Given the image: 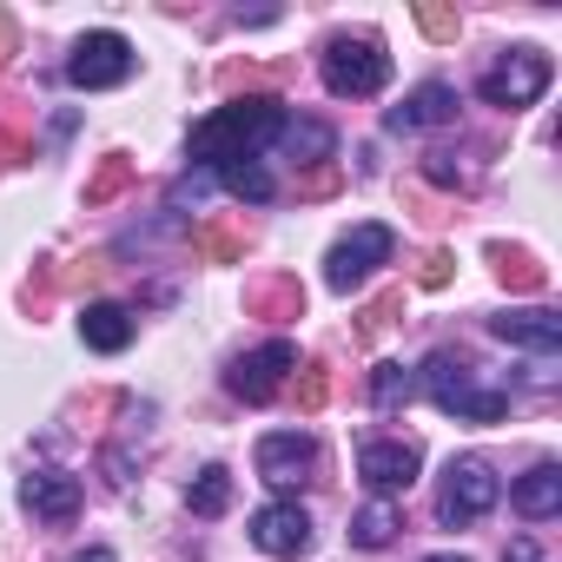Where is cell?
<instances>
[{"mask_svg": "<svg viewBox=\"0 0 562 562\" xmlns=\"http://www.w3.org/2000/svg\"><path fill=\"white\" fill-rule=\"evenodd\" d=\"M245 312L265 318V325H285L305 312V285L299 278H258V285H245Z\"/></svg>", "mask_w": 562, "mask_h": 562, "instance_id": "cell-16", "label": "cell"}, {"mask_svg": "<svg viewBox=\"0 0 562 562\" xmlns=\"http://www.w3.org/2000/svg\"><path fill=\"white\" fill-rule=\"evenodd\" d=\"M106 278V251H93V258H67V265H54V292H93Z\"/></svg>", "mask_w": 562, "mask_h": 562, "instance_id": "cell-25", "label": "cell"}, {"mask_svg": "<svg viewBox=\"0 0 562 562\" xmlns=\"http://www.w3.org/2000/svg\"><path fill=\"white\" fill-rule=\"evenodd\" d=\"M67 80L80 93H106V87H126L133 80V41L100 27V34H80L74 54H67Z\"/></svg>", "mask_w": 562, "mask_h": 562, "instance_id": "cell-5", "label": "cell"}, {"mask_svg": "<svg viewBox=\"0 0 562 562\" xmlns=\"http://www.w3.org/2000/svg\"><path fill=\"white\" fill-rule=\"evenodd\" d=\"M192 238H199V251H205L212 265H232V258H245V225H199Z\"/></svg>", "mask_w": 562, "mask_h": 562, "instance_id": "cell-26", "label": "cell"}, {"mask_svg": "<svg viewBox=\"0 0 562 562\" xmlns=\"http://www.w3.org/2000/svg\"><path fill=\"white\" fill-rule=\"evenodd\" d=\"M450 265H457V258H450L443 245L417 251V285H424V292H443V285H450Z\"/></svg>", "mask_w": 562, "mask_h": 562, "instance_id": "cell-31", "label": "cell"}, {"mask_svg": "<svg viewBox=\"0 0 562 562\" xmlns=\"http://www.w3.org/2000/svg\"><path fill=\"white\" fill-rule=\"evenodd\" d=\"M21 159H34V139L14 133V126H0V166H21Z\"/></svg>", "mask_w": 562, "mask_h": 562, "instance_id": "cell-33", "label": "cell"}, {"mask_svg": "<svg viewBox=\"0 0 562 562\" xmlns=\"http://www.w3.org/2000/svg\"><path fill=\"white\" fill-rule=\"evenodd\" d=\"M331 397V364H299V411H325Z\"/></svg>", "mask_w": 562, "mask_h": 562, "instance_id": "cell-29", "label": "cell"}, {"mask_svg": "<svg viewBox=\"0 0 562 562\" xmlns=\"http://www.w3.org/2000/svg\"><path fill=\"white\" fill-rule=\"evenodd\" d=\"M312 470H318V443L305 430H271V437H258V476L271 490H305Z\"/></svg>", "mask_w": 562, "mask_h": 562, "instance_id": "cell-9", "label": "cell"}, {"mask_svg": "<svg viewBox=\"0 0 562 562\" xmlns=\"http://www.w3.org/2000/svg\"><path fill=\"white\" fill-rule=\"evenodd\" d=\"M490 265H496V278L509 292H542L549 285V271L529 258V251H509V245H490Z\"/></svg>", "mask_w": 562, "mask_h": 562, "instance_id": "cell-21", "label": "cell"}, {"mask_svg": "<svg viewBox=\"0 0 562 562\" xmlns=\"http://www.w3.org/2000/svg\"><path fill=\"white\" fill-rule=\"evenodd\" d=\"M271 146L285 153V159H299V166H325V159L338 153V133H331L325 120H285Z\"/></svg>", "mask_w": 562, "mask_h": 562, "instance_id": "cell-18", "label": "cell"}, {"mask_svg": "<svg viewBox=\"0 0 562 562\" xmlns=\"http://www.w3.org/2000/svg\"><path fill=\"white\" fill-rule=\"evenodd\" d=\"M397 529H404V509H397V503H384V496H378V503H364V509L351 516V542H358V549H391V542H397Z\"/></svg>", "mask_w": 562, "mask_h": 562, "instance_id": "cell-19", "label": "cell"}, {"mask_svg": "<svg viewBox=\"0 0 562 562\" xmlns=\"http://www.w3.org/2000/svg\"><path fill=\"white\" fill-rule=\"evenodd\" d=\"M126 186H133V159H126V153H106V159H100V172L87 179V212L113 205V199H120Z\"/></svg>", "mask_w": 562, "mask_h": 562, "instance_id": "cell-22", "label": "cell"}, {"mask_svg": "<svg viewBox=\"0 0 562 562\" xmlns=\"http://www.w3.org/2000/svg\"><path fill=\"white\" fill-rule=\"evenodd\" d=\"M490 331L516 351H536V358H555L562 351V318L555 312H496Z\"/></svg>", "mask_w": 562, "mask_h": 562, "instance_id": "cell-12", "label": "cell"}, {"mask_svg": "<svg viewBox=\"0 0 562 562\" xmlns=\"http://www.w3.org/2000/svg\"><path fill=\"white\" fill-rule=\"evenodd\" d=\"M417 27H424L430 41H457V34H463L457 8H437V0H424V8H417Z\"/></svg>", "mask_w": 562, "mask_h": 562, "instance_id": "cell-32", "label": "cell"}, {"mask_svg": "<svg viewBox=\"0 0 562 562\" xmlns=\"http://www.w3.org/2000/svg\"><path fill=\"white\" fill-rule=\"evenodd\" d=\"M251 542H258L265 555L299 562V555L312 549V516H305L299 503H265V509L251 516Z\"/></svg>", "mask_w": 562, "mask_h": 562, "instance_id": "cell-11", "label": "cell"}, {"mask_svg": "<svg viewBox=\"0 0 562 562\" xmlns=\"http://www.w3.org/2000/svg\"><path fill=\"white\" fill-rule=\"evenodd\" d=\"M417 397V371H404V364H378L371 371V404L378 411H404Z\"/></svg>", "mask_w": 562, "mask_h": 562, "instance_id": "cell-24", "label": "cell"}, {"mask_svg": "<svg viewBox=\"0 0 562 562\" xmlns=\"http://www.w3.org/2000/svg\"><path fill=\"white\" fill-rule=\"evenodd\" d=\"M186 503H192V516H225L232 509V470H199L192 476V490H186Z\"/></svg>", "mask_w": 562, "mask_h": 562, "instance_id": "cell-23", "label": "cell"}, {"mask_svg": "<svg viewBox=\"0 0 562 562\" xmlns=\"http://www.w3.org/2000/svg\"><path fill=\"white\" fill-rule=\"evenodd\" d=\"M496 496H503V483H496V470L483 457H450L443 490H437V522L443 529H470L476 516L496 509Z\"/></svg>", "mask_w": 562, "mask_h": 562, "instance_id": "cell-4", "label": "cell"}, {"mask_svg": "<svg viewBox=\"0 0 562 562\" xmlns=\"http://www.w3.org/2000/svg\"><path fill=\"white\" fill-rule=\"evenodd\" d=\"M457 120V87H443V80H424L404 106H391V133H424V126H450Z\"/></svg>", "mask_w": 562, "mask_h": 562, "instance_id": "cell-13", "label": "cell"}, {"mask_svg": "<svg viewBox=\"0 0 562 562\" xmlns=\"http://www.w3.org/2000/svg\"><path fill=\"white\" fill-rule=\"evenodd\" d=\"M417 470H424V450L417 443H404V437H371L364 450H358V476L391 503L397 490H411L417 483Z\"/></svg>", "mask_w": 562, "mask_h": 562, "instance_id": "cell-10", "label": "cell"}, {"mask_svg": "<svg viewBox=\"0 0 562 562\" xmlns=\"http://www.w3.org/2000/svg\"><path fill=\"white\" fill-rule=\"evenodd\" d=\"M549 74H555L549 54H536V47H509V54L483 74V100H490V106H509V113H516V106H536V100L549 93Z\"/></svg>", "mask_w": 562, "mask_h": 562, "instance_id": "cell-7", "label": "cell"}, {"mask_svg": "<svg viewBox=\"0 0 562 562\" xmlns=\"http://www.w3.org/2000/svg\"><path fill=\"white\" fill-rule=\"evenodd\" d=\"M338 186H345V166H338V159H325V166H305V172H299V199H331Z\"/></svg>", "mask_w": 562, "mask_h": 562, "instance_id": "cell-28", "label": "cell"}, {"mask_svg": "<svg viewBox=\"0 0 562 562\" xmlns=\"http://www.w3.org/2000/svg\"><path fill=\"white\" fill-rule=\"evenodd\" d=\"M424 562H470V555H424Z\"/></svg>", "mask_w": 562, "mask_h": 562, "instance_id": "cell-37", "label": "cell"}, {"mask_svg": "<svg viewBox=\"0 0 562 562\" xmlns=\"http://www.w3.org/2000/svg\"><path fill=\"white\" fill-rule=\"evenodd\" d=\"M318 74L338 100H371L391 80V54H384L378 34H331L325 54H318Z\"/></svg>", "mask_w": 562, "mask_h": 562, "instance_id": "cell-3", "label": "cell"}, {"mask_svg": "<svg viewBox=\"0 0 562 562\" xmlns=\"http://www.w3.org/2000/svg\"><path fill=\"white\" fill-rule=\"evenodd\" d=\"M21 503H27L34 516H47V522H74V516H80V476H67V470H34V476L21 483Z\"/></svg>", "mask_w": 562, "mask_h": 562, "instance_id": "cell-14", "label": "cell"}, {"mask_svg": "<svg viewBox=\"0 0 562 562\" xmlns=\"http://www.w3.org/2000/svg\"><path fill=\"white\" fill-rule=\"evenodd\" d=\"M278 126H285L278 93H245V100H232V106H218L212 120L192 126V153H199V159H218V166L258 159V153L278 139Z\"/></svg>", "mask_w": 562, "mask_h": 562, "instance_id": "cell-1", "label": "cell"}, {"mask_svg": "<svg viewBox=\"0 0 562 562\" xmlns=\"http://www.w3.org/2000/svg\"><path fill=\"white\" fill-rule=\"evenodd\" d=\"M218 186H225L232 199H245V205H265V199L278 192V179H271L258 159H232V166H218Z\"/></svg>", "mask_w": 562, "mask_h": 562, "instance_id": "cell-20", "label": "cell"}, {"mask_svg": "<svg viewBox=\"0 0 562 562\" xmlns=\"http://www.w3.org/2000/svg\"><path fill=\"white\" fill-rule=\"evenodd\" d=\"M397 312H404V292H378V299H371V305L358 312V331H364V338H378V331H384V325H391Z\"/></svg>", "mask_w": 562, "mask_h": 562, "instance_id": "cell-30", "label": "cell"}, {"mask_svg": "<svg viewBox=\"0 0 562 562\" xmlns=\"http://www.w3.org/2000/svg\"><path fill=\"white\" fill-rule=\"evenodd\" d=\"M80 338H87V351H126L133 345V312L126 305H113V299H93L87 312H80Z\"/></svg>", "mask_w": 562, "mask_h": 562, "instance_id": "cell-15", "label": "cell"}, {"mask_svg": "<svg viewBox=\"0 0 562 562\" xmlns=\"http://www.w3.org/2000/svg\"><path fill=\"white\" fill-rule=\"evenodd\" d=\"M74 562H120L113 549H87V555H74Z\"/></svg>", "mask_w": 562, "mask_h": 562, "instance_id": "cell-36", "label": "cell"}, {"mask_svg": "<svg viewBox=\"0 0 562 562\" xmlns=\"http://www.w3.org/2000/svg\"><path fill=\"white\" fill-rule=\"evenodd\" d=\"M14 54H21V27L0 14V67H14Z\"/></svg>", "mask_w": 562, "mask_h": 562, "instance_id": "cell-34", "label": "cell"}, {"mask_svg": "<svg viewBox=\"0 0 562 562\" xmlns=\"http://www.w3.org/2000/svg\"><path fill=\"white\" fill-rule=\"evenodd\" d=\"M509 562H542V555H536V542H529V536H516V542H509Z\"/></svg>", "mask_w": 562, "mask_h": 562, "instance_id": "cell-35", "label": "cell"}, {"mask_svg": "<svg viewBox=\"0 0 562 562\" xmlns=\"http://www.w3.org/2000/svg\"><path fill=\"white\" fill-rule=\"evenodd\" d=\"M391 251H397L391 225H351V232L325 251V285H331V292H358L378 265H391Z\"/></svg>", "mask_w": 562, "mask_h": 562, "instance_id": "cell-6", "label": "cell"}, {"mask_svg": "<svg viewBox=\"0 0 562 562\" xmlns=\"http://www.w3.org/2000/svg\"><path fill=\"white\" fill-rule=\"evenodd\" d=\"M299 371V351L285 345V338H271V345H258V351H245L232 371H225V391L232 397H245V404H271L278 391H285V378Z\"/></svg>", "mask_w": 562, "mask_h": 562, "instance_id": "cell-8", "label": "cell"}, {"mask_svg": "<svg viewBox=\"0 0 562 562\" xmlns=\"http://www.w3.org/2000/svg\"><path fill=\"white\" fill-rule=\"evenodd\" d=\"M509 503H516V516H529V522H549V516L562 509V470H555V463H536L529 476H516Z\"/></svg>", "mask_w": 562, "mask_h": 562, "instance_id": "cell-17", "label": "cell"}, {"mask_svg": "<svg viewBox=\"0 0 562 562\" xmlns=\"http://www.w3.org/2000/svg\"><path fill=\"white\" fill-rule=\"evenodd\" d=\"M424 179L443 186V192H463V186H470V166H463L450 146H437V153H424Z\"/></svg>", "mask_w": 562, "mask_h": 562, "instance_id": "cell-27", "label": "cell"}, {"mask_svg": "<svg viewBox=\"0 0 562 562\" xmlns=\"http://www.w3.org/2000/svg\"><path fill=\"white\" fill-rule=\"evenodd\" d=\"M483 371L457 351H430L424 364V391L443 417H463V424H503L509 417V384H476Z\"/></svg>", "mask_w": 562, "mask_h": 562, "instance_id": "cell-2", "label": "cell"}]
</instances>
